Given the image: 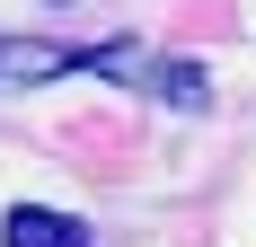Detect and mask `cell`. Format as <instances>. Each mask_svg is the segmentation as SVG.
Instances as JSON below:
<instances>
[{
    "label": "cell",
    "mask_w": 256,
    "mask_h": 247,
    "mask_svg": "<svg viewBox=\"0 0 256 247\" xmlns=\"http://www.w3.org/2000/svg\"><path fill=\"white\" fill-rule=\"evenodd\" d=\"M98 80V44H62V36H0V88H53V80Z\"/></svg>",
    "instance_id": "6da1fadb"
},
{
    "label": "cell",
    "mask_w": 256,
    "mask_h": 247,
    "mask_svg": "<svg viewBox=\"0 0 256 247\" xmlns=\"http://www.w3.org/2000/svg\"><path fill=\"white\" fill-rule=\"evenodd\" d=\"M0 247H88V230L71 212H53V203H18L0 221Z\"/></svg>",
    "instance_id": "7a4b0ae2"
}]
</instances>
